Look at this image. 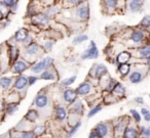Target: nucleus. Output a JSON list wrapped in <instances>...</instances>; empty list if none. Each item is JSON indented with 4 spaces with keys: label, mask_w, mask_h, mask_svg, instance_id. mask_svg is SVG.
I'll use <instances>...</instances> for the list:
<instances>
[{
    "label": "nucleus",
    "mask_w": 150,
    "mask_h": 138,
    "mask_svg": "<svg viewBox=\"0 0 150 138\" xmlns=\"http://www.w3.org/2000/svg\"><path fill=\"white\" fill-rule=\"evenodd\" d=\"M99 56V51L98 48L96 46V43L94 41H91L90 46L88 48L83 52L81 58L82 60H94V58H97Z\"/></svg>",
    "instance_id": "1"
},
{
    "label": "nucleus",
    "mask_w": 150,
    "mask_h": 138,
    "mask_svg": "<svg viewBox=\"0 0 150 138\" xmlns=\"http://www.w3.org/2000/svg\"><path fill=\"white\" fill-rule=\"evenodd\" d=\"M75 15L76 18L79 20H86L90 15V9H88V3L81 2L80 5H78L76 7V11H75Z\"/></svg>",
    "instance_id": "2"
},
{
    "label": "nucleus",
    "mask_w": 150,
    "mask_h": 138,
    "mask_svg": "<svg viewBox=\"0 0 150 138\" xmlns=\"http://www.w3.org/2000/svg\"><path fill=\"white\" fill-rule=\"evenodd\" d=\"M95 131L97 132V133L100 135V137H106L107 135H108L109 133V127L108 125H107L106 123H100L98 124V125L96 126V129H95Z\"/></svg>",
    "instance_id": "3"
},
{
    "label": "nucleus",
    "mask_w": 150,
    "mask_h": 138,
    "mask_svg": "<svg viewBox=\"0 0 150 138\" xmlns=\"http://www.w3.org/2000/svg\"><path fill=\"white\" fill-rule=\"evenodd\" d=\"M76 96H77V93H76L75 90H73V89H67L64 92V94H63L64 100L68 103H72L73 101H75Z\"/></svg>",
    "instance_id": "4"
},
{
    "label": "nucleus",
    "mask_w": 150,
    "mask_h": 138,
    "mask_svg": "<svg viewBox=\"0 0 150 138\" xmlns=\"http://www.w3.org/2000/svg\"><path fill=\"white\" fill-rule=\"evenodd\" d=\"M91 90H92L91 84L88 82H84V83H82V84H80L75 91H76V93L79 95H86L91 92Z\"/></svg>",
    "instance_id": "5"
},
{
    "label": "nucleus",
    "mask_w": 150,
    "mask_h": 138,
    "mask_svg": "<svg viewBox=\"0 0 150 138\" xmlns=\"http://www.w3.org/2000/svg\"><path fill=\"white\" fill-rule=\"evenodd\" d=\"M47 103H48V98H47V96L44 94L37 95V97L35 98V104L37 105L38 107H40V109L45 107L46 105H47Z\"/></svg>",
    "instance_id": "6"
},
{
    "label": "nucleus",
    "mask_w": 150,
    "mask_h": 138,
    "mask_svg": "<svg viewBox=\"0 0 150 138\" xmlns=\"http://www.w3.org/2000/svg\"><path fill=\"white\" fill-rule=\"evenodd\" d=\"M93 70H94L93 75H94L95 77H98V78L105 76V75L107 74V68L104 66V64H98V66H95V68L93 69Z\"/></svg>",
    "instance_id": "7"
},
{
    "label": "nucleus",
    "mask_w": 150,
    "mask_h": 138,
    "mask_svg": "<svg viewBox=\"0 0 150 138\" xmlns=\"http://www.w3.org/2000/svg\"><path fill=\"white\" fill-rule=\"evenodd\" d=\"M32 21L34 22L35 24H40V25H46L48 24V17L46 15H43V13H40V15H34L32 18Z\"/></svg>",
    "instance_id": "8"
},
{
    "label": "nucleus",
    "mask_w": 150,
    "mask_h": 138,
    "mask_svg": "<svg viewBox=\"0 0 150 138\" xmlns=\"http://www.w3.org/2000/svg\"><path fill=\"white\" fill-rule=\"evenodd\" d=\"M144 37L145 36H144V33L142 31H134L131 35V40L135 44H139L144 40Z\"/></svg>",
    "instance_id": "9"
},
{
    "label": "nucleus",
    "mask_w": 150,
    "mask_h": 138,
    "mask_svg": "<svg viewBox=\"0 0 150 138\" xmlns=\"http://www.w3.org/2000/svg\"><path fill=\"white\" fill-rule=\"evenodd\" d=\"M142 78H143V75L140 71H134L129 76V81L134 84H138L142 81Z\"/></svg>",
    "instance_id": "10"
},
{
    "label": "nucleus",
    "mask_w": 150,
    "mask_h": 138,
    "mask_svg": "<svg viewBox=\"0 0 150 138\" xmlns=\"http://www.w3.org/2000/svg\"><path fill=\"white\" fill-rule=\"evenodd\" d=\"M46 67H47V64H46V60H45V58H44L43 60L37 62L36 64H34L31 68V71L33 73H40V72H42Z\"/></svg>",
    "instance_id": "11"
},
{
    "label": "nucleus",
    "mask_w": 150,
    "mask_h": 138,
    "mask_svg": "<svg viewBox=\"0 0 150 138\" xmlns=\"http://www.w3.org/2000/svg\"><path fill=\"white\" fill-rule=\"evenodd\" d=\"M129 58H131V54L127 51H123V52H121V53L118 54V56H117L116 60H117V62H118L119 64H127V62L129 60Z\"/></svg>",
    "instance_id": "12"
},
{
    "label": "nucleus",
    "mask_w": 150,
    "mask_h": 138,
    "mask_svg": "<svg viewBox=\"0 0 150 138\" xmlns=\"http://www.w3.org/2000/svg\"><path fill=\"white\" fill-rule=\"evenodd\" d=\"M28 84V79L24 76H21L16 80V83H15V87L19 90H22L23 88H25L26 85Z\"/></svg>",
    "instance_id": "13"
},
{
    "label": "nucleus",
    "mask_w": 150,
    "mask_h": 138,
    "mask_svg": "<svg viewBox=\"0 0 150 138\" xmlns=\"http://www.w3.org/2000/svg\"><path fill=\"white\" fill-rule=\"evenodd\" d=\"M27 68H28V64L25 62H23V60H19V62H15V64H13V71L16 73H18V74L24 72Z\"/></svg>",
    "instance_id": "14"
},
{
    "label": "nucleus",
    "mask_w": 150,
    "mask_h": 138,
    "mask_svg": "<svg viewBox=\"0 0 150 138\" xmlns=\"http://www.w3.org/2000/svg\"><path fill=\"white\" fill-rule=\"evenodd\" d=\"M123 137L125 138H138V132L135 128H125L123 132Z\"/></svg>",
    "instance_id": "15"
},
{
    "label": "nucleus",
    "mask_w": 150,
    "mask_h": 138,
    "mask_svg": "<svg viewBox=\"0 0 150 138\" xmlns=\"http://www.w3.org/2000/svg\"><path fill=\"white\" fill-rule=\"evenodd\" d=\"M138 54L142 58H149L150 57V45H146L143 47L139 48Z\"/></svg>",
    "instance_id": "16"
},
{
    "label": "nucleus",
    "mask_w": 150,
    "mask_h": 138,
    "mask_svg": "<svg viewBox=\"0 0 150 138\" xmlns=\"http://www.w3.org/2000/svg\"><path fill=\"white\" fill-rule=\"evenodd\" d=\"M27 37H28V33H27V31H26L25 29L19 30V31H18L17 33H16V35H15L16 40H17V41H19V42L25 41V40L27 39Z\"/></svg>",
    "instance_id": "17"
},
{
    "label": "nucleus",
    "mask_w": 150,
    "mask_h": 138,
    "mask_svg": "<svg viewBox=\"0 0 150 138\" xmlns=\"http://www.w3.org/2000/svg\"><path fill=\"white\" fill-rule=\"evenodd\" d=\"M127 122L125 121V120H123V121L118 122V124H117V126H116V127H115V133L118 134V135H120V134H122L123 132H125V128H127Z\"/></svg>",
    "instance_id": "18"
},
{
    "label": "nucleus",
    "mask_w": 150,
    "mask_h": 138,
    "mask_svg": "<svg viewBox=\"0 0 150 138\" xmlns=\"http://www.w3.org/2000/svg\"><path fill=\"white\" fill-rule=\"evenodd\" d=\"M39 49H40V47H39V45L38 44H36V43H31L29 46L27 47V53L28 54H31V55H34V54H36V53H38V51H39Z\"/></svg>",
    "instance_id": "19"
},
{
    "label": "nucleus",
    "mask_w": 150,
    "mask_h": 138,
    "mask_svg": "<svg viewBox=\"0 0 150 138\" xmlns=\"http://www.w3.org/2000/svg\"><path fill=\"white\" fill-rule=\"evenodd\" d=\"M142 4H143V1H139V0H134V1H129V8L133 11H138L141 8Z\"/></svg>",
    "instance_id": "20"
},
{
    "label": "nucleus",
    "mask_w": 150,
    "mask_h": 138,
    "mask_svg": "<svg viewBox=\"0 0 150 138\" xmlns=\"http://www.w3.org/2000/svg\"><path fill=\"white\" fill-rule=\"evenodd\" d=\"M56 116H57V118H58V119L60 120V121H63V120H64L65 118H66V116H67L66 109H65L64 107H62V106L57 107Z\"/></svg>",
    "instance_id": "21"
},
{
    "label": "nucleus",
    "mask_w": 150,
    "mask_h": 138,
    "mask_svg": "<svg viewBox=\"0 0 150 138\" xmlns=\"http://www.w3.org/2000/svg\"><path fill=\"white\" fill-rule=\"evenodd\" d=\"M113 92H114L116 95H118V96H122V95H125V89L122 85L117 83V84L115 85L114 89H113Z\"/></svg>",
    "instance_id": "22"
},
{
    "label": "nucleus",
    "mask_w": 150,
    "mask_h": 138,
    "mask_svg": "<svg viewBox=\"0 0 150 138\" xmlns=\"http://www.w3.org/2000/svg\"><path fill=\"white\" fill-rule=\"evenodd\" d=\"M129 70H131V64H119L118 67V71L122 76H125L129 73Z\"/></svg>",
    "instance_id": "23"
},
{
    "label": "nucleus",
    "mask_w": 150,
    "mask_h": 138,
    "mask_svg": "<svg viewBox=\"0 0 150 138\" xmlns=\"http://www.w3.org/2000/svg\"><path fill=\"white\" fill-rule=\"evenodd\" d=\"M38 118V113L36 111H34V109H31V111H29L27 113V115H26V119L28 120V121L30 122H34L36 121Z\"/></svg>",
    "instance_id": "24"
},
{
    "label": "nucleus",
    "mask_w": 150,
    "mask_h": 138,
    "mask_svg": "<svg viewBox=\"0 0 150 138\" xmlns=\"http://www.w3.org/2000/svg\"><path fill=\"white\" fill-rule=\"evenodd\" d=\"M11 78H7V77H3V78H1V80H0V85H1V87L4 89H7L9 86H11Z\"/></svg>",
    "instance_id": "25"
},
{
    "label": "nucleus",
    "mask_w": 150,
    "mask_h": 138,
    "mask_svg": "<svg viewBox=\"0 0 150 138\" xmlns=\"http://www.w3.org/2000/svg\"><path fill=\"white\" fill-rule=\"evenodd\" d=\"M40 78L43 79V80H54V76L52 72H50V71H44V72L41 74V76H40Z\"/></svg>",
    "instance_id": "26"
},
{
    "label": "nucleus",
    "mask_w": 150,
    "mask_h": 138,
    "mask_svg": "<svg viewBox=\"0 0 150 138\" xmlns=\"http://www.w3.org/2000/svg\"><path fill=\"white\" fill-rule=\"evenodd\" d=\"M86 40H88V36L86 35H79L77 36V37H75L74 40H73V44H80L82 43V42H84Z\"/></svg>",
    "instance_id": "27"
},
{
    "label": "nucleus",
    "mask_w": 150,
    "mask_h": 138,
    "mask_svg": "<svg viewBox=\"0 0 150 138\" xmlns=\"http://www.w3.org/2000/svg\"><path fill=\"white\" fill-rule=\"evenodd\" d=\"M44 131H45V127L42 125H39V126H36V127L34 128L33 133L35 134V135H41V134L44 133Z\"/></svg>",
    "instance_id": "28"
},
{
    "label": "nucleus",
    "mask_w": 150,
    "mask_h": 138,
    "mask_svg": "<svg viewBox=\"0 0 150 138\" xmlns=\"http://www.w3.org/2000/svg\"><path fill=\"white\" fill-rule=\"evenodd\" d=\"M141 26L144 28H150V15H146L142 19Z\"/></svg>",
    "instance_id": "29"
},
{
    "label": "nucleus",
    "mask_w": 150,
    "mask_h": 138,
    "mask_svg": "<svg viewBox=\"0 0 150 138\" xmlns=\"http://www.w3.org/2000/svg\"><path fill=\"white\" fill-rule=\"evenodd\" d=\"M75 80H76V77H75V76L70 77V78L65 79V80H63V81H62V84L64 85V86H69V85L73 84V83L75 82Z\"/></svg>",
    "instance_id": "30"
},
{
    "label": "nucleus",
    "mask_w": 150,
    "mask_h": 138,
    "mask_svg": "<svg viewBox=\"0 0 150 138\" xmlns=\"http://www.w3.org/2000/svg\"><path fill=\"white\" fill-rule=\"evenodd\" d=\"M101 109H102V105H98V106H95L94 109H91V111H90V113H88V118L94 117V116L96 115V113H98V111H100Z\"/></svg>",
    "instance_id": "31"
},
{
    "label": "nucleus",
    "mask_w": 150,
    "mask_h": 138,
    "mask_svg": "<svg viewBox=\"0 0 150 138\" xmlns=\"http://www.w3.org/2000/svg\"><path fill=\"white\" fill-rule=\"evenodd\" d=\"M104 3L107 5L108 8H115L116 5L118 4V1H116V0H109V1H105Z\"/></svg>",
    "instance_id": "32"
},
{
    "label": "nucleus",
    "mask_w": 150,
    "mask_h": 138,
    "mask_svg": "<svg viewBox=\"0 0 150 138\" xmlns=\"http://www.w3.org/2000/svg\"><path fill=\"white\" fill-rule=\"evenodd\" d=\"M131 113H132V116L134 117V119H135V121L137 122V123H139V122L141 121V116L139 115V113H138L137 111H135V109H131Z\"/></svg>",
    "instance_id": "33"
},
{
    "label": "nucleus",
    "mask_w": 150,
    "mask_h": 138,
    "mask_svg": "<svg viewBox=\"0 0 150 138\" xmlns=\"http://www.w3.org/2000/svg\"><path fill=\"white\" fill-rule=\"evenodd\" d=\"M117 83L115 82V80H112V79H110V81H109V83H108V85H107V90L108 91H113V89H114V87H115V85H116Z\"/></svg>",
    "instance_id": "34"
},
{
    "label": "nucleus",
    "mask_w": 150,
    "mask_h": 138,
    "mask_svg": "<svg viewBox=\"0 0 150 138\" xmlns=\"http://www.w3.org/2000/svg\"><path fill=\"white\" fill-rule=\"evenodd\" d=\"M22 138H35V134H34L32 131L23 132V134H22Z\"/></svg>",
    "instance_id": "35"
},
{
    "label": "nucleus",
    "mask_w": 150,
    "mask_h": 138,
    "mask_svg": "<svg viewBox=\"0 0 150 138\" xmlns=\"http://www.w3.org/2000/svg\"><path fill=\"white\" fill-rule=\"evenodd\" d=\"M73 109H74V111H76V113H81V111H82V109H83V106H82L81 102H79V101H78V102H76L74 104V107H73Z\"/></svg>",
    "instance_id": "36"
},
{
    "label": "nucleus",
    "mask_w": 150,
    "mask_h": 138,
    "mask_svg": "<svg viewBox=\"0 0 150 138\" xmlns=\"http://www.w3.org/2000/svg\"><path fill=\"white\" fill-rule=\"evenodd\" d=\"M80 125H81V123H80V122H78L77 124H75V125H74V127H73L72 129H71L70 131H69L68 135H69V136H72L73 134H74L75 132H76V131H77V130H78V128L80 127Z\"/></svg>",
    "instance_id": "37"
},
{
    "label": "nucleus",
    "mask_w": 150,
    "mask_h": 138,
    "mask_svg": "<svg viewBox=\"0 0 150 138\" xmlns=\"http://www.w3.org/2000/svg\"><path fill=\"white\" fill-rule=\"evenodd\" d=\"M17 109H18V106L16 104H9L8 106H7L6 111H7V113H8L9 115H13V113H15Z\"/></svg>",
    "instance_id": "38"
},
{
    "label": "nucleus",
    "mask_w": 150,
    "mask_h": 138,
    "mask_svg": "<svg viewBox=\"0 0 150 138\" xmlns=\"http://www.w3.org/2000/svg\"><path fill=\"white\" fill-rule=\"evenodd\" d=\"M141 133H142V135H143L144 137H146V138H149L150 137V129H149V128L142 127Z\"/></svg>",
    "instance_id": "39"
},
{
    "label": "nucleus",
    "mask_w": 150,
    "mask_h": 138,
    "mask_svg": "<svg viewBox=\"0 0 150 138\" xmlns=\"http://www.w3.org/2000/svg\"><path fill=\"white\" fill-rule=\"evenodd\" d=\"M11 60H15V58H17L18 57V49L16 47H11Z\"/></svg>",
    "instance_id": "40"
},
{
    "label": "nucleus",
    "mask_w": 150,
    "mask_h": 138,
    "mask_svg": "<svg viewBox=\"0 0 150 138\" xmlns=\"http://www.w3.org/2000/svg\"><path fill=\"white\" fill-rule=\"evenodd\" d=\"M44 48H45L46 51H50L52 48V41H47L45 44H44Z\"/></svg>",
    "instance_id": "41"
},
{
    "label": "nucleus",
    "mask_w": 150,
    "mask_h": 138,
    "mask_svg": "<svg viewBox=\"0 0 150 138\" xmlns=\"http://www.w3.org/2000/svg\"><path fill=\"white\" fill-rule=\"evenodd\" d=\"M2 3L5 5V6L11 7V6H13V5L17 4V1H4V2H2Z\"/></svg>",
    "instance_id": "42"
},
{
    "label": "nucleus",
    "mask_w": 150,
    "mask_h": 138,
    "mask_svg": "<svg viewBox=\"0 0 150 138\" xmlns=\"http://www.w3.org/2000/svg\"><path fill=\"white\" fill-rule=\"evenodd\" d=\"M36 81H37V77H29V78H28V83H29L30 85H32V84H34V83L36 82Z\"/></svg>",
    "instance_id": "43"
},
{
    "label": "nucleus",
    "mask_w": 150,
    "mask_h": 138,
    "mask_svg": "<svg viewBox=\"0 0 150 138\" xmlns=\"http://www.w3.org/2000/svg\"><path fill=\"white\" fill-rule=\"evenodd\" d=\"M90 138H101V137L96 131H93L92 133L90 134Z\"/></svg>",
    "instance_id": "44"
},
{
    "label": "nucleus",
    "mask_w": 150,
    "mask_h": 138,
    "mask_svg": "<svg viewBox=\"0 0 150 138\" xmlns=\"http://www.w3.org/2000/svg\"><path fill=\"white\" fill-rule=\"evenodd\" d=\"M135 101H136V102H138V103H143V98H141V97H136Z\"/></svg>",
    "instance_id": "45"
},
{
    "label": "nucleus",
    "mask_w": 150,
    "mask_h": 138,
    "mask_svg": "<svg viewBox=\"0 0 150 138\" xmlns=\"http://www.w3.org/2000/svg\"><path fill=\"white\" fill-rule=\"evenodd\" d=\"M141 113H142V115H143V116H145V115H147V113H149V111H148L147 109H142Z\"/></svg>",
    "instance_id": "46"
},
{
    "label": "nucleus",
    "mask_w": 150,
    "mask_h": 138,
    "mask_svg": "<svg viewBox=\"0 0 150 138\" xmlns=\"http://www.w3.org/2000/svg\"><path fill=\"white\" fill-rule=\"evenodd\" d=\"M144 120H145V121H147V122L150 121V113H148L147 115L144 116Z\"/></svg>",
    "instance_id": "47"
},
{
    "label": "nucleus",
    "mask_w": 150,
    "mask_h": 138,
    "mask_svg": "<svg viewBox=\"0 0 150 138\" xmlns=\"http://www.w3.org/2000/svg\"><path fill=\"white\" fill-rule=\"evenodd\" d=\"M0 138H8V134L7 133L2 134V135H0Z\"/></svg>",
    "instance_id": "48"
},
{
    "label": "nucleus",
    "mask_w": 150,
    "mask_h": 138,
    "mask_svg": "<svg viewBox=\"0 0 150 138\" xmlns=\"http://www.w3.org/2000/svg\"><path fill=\"white\" fill-rule=\"evenodd\" d=\"M147 64H148V66H150V57L147 58Z\"/></svg>",
    "instance_id": "49"
},
{
    "label": "nucleus",
    "mask_w": 150,
    "mask_h": 138,
    "mask_svg": "<svg viewBox=\"0 0 150 138\" xmlns=\"http://www.w3.org/2000/svg\"><path fill=\"white\" fill-rule=\"evenodd\" d=\"M1 18H2V13L0 11V20H1Z\"/></svg>",
    "instance_id": "50"
},
{
    "label": "nucleus",
    "mask_w": 150,
    "mask_h": 138,
    "mask_svg": "<svg viewBox=\"0 0 150 138\" xmlns=\"http://www.w3.org/2000/svg\"><path fill=\"white\" fill-rule=\"evenodd\" d=\"M149 75H150V71H149Z\"/></svg>",
    "instance_id": "51"
}]
</instances>
